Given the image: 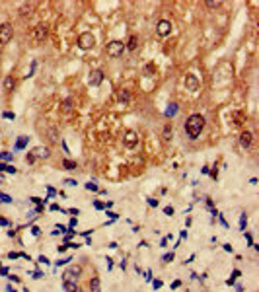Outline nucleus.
I'll list each match as a JSON object with an SVG mask.
<instances>
[{
    "mask_svg": "<svg viewBox=\"0 0 259 292\" xmlns=\"http://www.w3.org/2000/svg\"><path fill=\"white\" fill-rule=\"evenodd\" d=\"M137 135H135V133H132V130H129L127 135H125V146H127V148H132V146H135V144H137Z\"/></svg>",
    "mask_w": 259,
    "mask_h": 292,
    "instance_id": "f8f14e48",
    "label": "nucleus"
},
{
    "mask_svg": "<svg viewBox=\"0 0 259 292\" xmlns=\"http://www.w3.org/2000/svg\"><path fill=\"white\" fill-rule=\"evenodd\" d=\"M64 183H66V185H70V187H76V185H78V181H76V179H66Z\"/></svg>",
    "mask_w": 259,
    "mask_h": 292,
    "instance_id": "72a5a7b5",
    "label": "nucleus"
},
{
    "mask_svg": "<svg viewBox=\"0 0 259 292\" xmlns=\"http://www.w3.org/2000/svg\"><path fill=\"white\" fill-rule=\"evenodd\" d=\"M62 286H64V290H66V292H80L78 288H76V284H74V283H62Z\"/></svg>",
    "mask_w": 259,
    "mask_h": 292,
    "instance_id": "6ab92c4d",
    "label": "nucleus"
},
{
    "mask_svg": "<svg viewBox=\"0 0 259 292\" xmlns=\"http://www.w3.org/2000/svg\"><path fill=\"white\" fill-rule=\"evenodd\" d=\"M179 286H181V280H174V283H171V288H174V290L179 288Z\"/></svg>",
    "mask_w": 259,
    "mask_h": 292,
    "instance_id": "de8ad7c7",
    "label": "nucleus"
},
{
    "mask_svg": "<svg viewBox=\"0 0 259 292\" xmlns=\"http://www.w3.org/2000/svg\"><path fill=\"white\" fill-rule=\"evenodd\" d=\"M101 82H103V72H101V70L90 72V76H88V84L90 86H99Z\"/></svg>",
    "mask_w": 259,
    "mask_h": 292,
    "instance_id": "6e6552de",
    "label": "nucleus"
},
{
    "mask_svg": "<svg viewBox=\"0 0 259 292\" xmlns=\"http://www.w3.org/2000/svg\"><path fill=\"white\" fill-rule=\"evenodd\" d=\"M62 166H64V170H74L76 164L72 162V160H62Z\"/></svg>",
    "mask_w": 259,
    "mask_h": 292,
    "instance_id": "5701e85b",
    "label": "nucleus"
},
{
    "mask_svg": "<svg viewBox=\"0 0 259 292\" xmlns=\"http://www.w3.org/2000/svg\"><path fill=\"white\" fill-rule=\"evenodd\" d=\"M240 275H242L240 271H238V269H234V271H232V277L226 280V284H228V286H234V284H236V278L240 277Z\"/></svg>",
    "mask_w": 259,
    "mask_h": 292,
    "instance_id": "dca6fc26",
    "label": "nucleus"
},
{
    "mask_svg": "<svg viewBox=\"0 0 259 292\" xmlns=\"http://www.w3.org/2000/svg\"><path fill=\"white\" fill-rule=\"evenodd\" d=\"M47 191H49V195H51V197H55V195H57V191L53 189V187H47Z\"/></svg>",
    "mask_w": 259,
    "mask_h": 292,
    "instance_id": "8fccbe9b",
    "label": "nucleus"
},
{
    "mask_svg": "<svg viewBox=\"0 0 259 292\" xmlns=\"http://www.w3.org/2000/svg\"><path fill=\"white\" fill-rule=\"evenodd\" d=\"M0 158H2L4 162H12V158H14V156H12L10 152H2V154H0Z\"/></svg>",
    "mask_w": 259,
    "mask_h": 292,
    "instance_id": "bb28decb",
    "label": "nucleus"
},
{
    "mask_svg": "<svg viewBox=\"0 0 259 292\" xmlns=\"http://www.w3.org/2000/svg\"><path fill=\"white\" fill-rule=\"evenodd\" d=\"M0 172H8V173H16L18 170H16L14 166H6V164H0Z\"/></svg>",
    "mask_w": 259,
    "mask_h": 292,
    "instance_id": "aec40b11",
    "label": "nucleus"
},
{
    "mask_svg": "<svg viewBox=\"0 0 259 292\" xmlns=\"http://www.w3.org/2000/svg\"><path fill=\"white\" fill-rule=\"evenodd\" d=\"M105 214H107L109 218H111V220H117V216L119 214H115V212H111V210H105Z\"/></svg>",
    "mask_w": 259,
    "mask_h": 292,
    "instance_id": "f704fd0d",
    "label": "nucleus"
},
{
    "mask_svg": "<svg viewBox=\"0 0 259 292\" xmlns=\"http://www.w3.org/2000/svg\"><path fill=\"white\" fill-rule=\"evenodd\" d=\"M236 290H238V292H244V286H242V284H236Z\"/></svg>",
    "mask_w": 259,
    "mask_h": 292,
    "instance_id": "6e6d98bb",
    "label": "nucleus"
},
{
    "mask_svg": "<svg viewBox=\"0 0 259 292\" xmlns=\"http://www.w3.org/2000/svg\"><path fill=\"white\" fill-rule=\"evenodd\" d=\"M245 240L250 241V246H253V247H255V243H253V238H251V234H250V232H245Z\"/></svg>",
    "mask_w": 259,
    "mask_h": 292,
    "instance_id": "c9c22d12",
    "label": "nucleus"
},
{
    "mask_svg": "<svg viewBox=\"0 0 259 292\" xmlns=\"http://www.w3.org/2000/svg\"><path fill=\"white\" fill-rule=\"evenodd\" d=\"M164 214L171 216V214H174V207H166V209H164Z\"/></svg>",
    "mask_w": 259,
    "mask_h": 292,
    "instance_id": "e433bc0d",
    "label": "nucleus"
},
{
    "mask_svg": "<svg viewBox=\"0 0 259 292\" xmlns=\"http://www.w3.org/2000/svg\"><path fill=\"white\" fill-rule=\"evenodd\" d=\"M90 284H92V290H94V292H99V278H98V277L92 278V280H90Z\"/></svg>",
    "mask_w": 259,
    "mask_h": 292,
    "instance_id": "412c9836",
    "label": "nucleus"
},
{
    "mask_svg": "<svg viewBox=\"0 0 259 292\" xmlns=\"http://www.w3.org/2000/svg\"><path fill=\"white\" fill-rule=\"evenodd\" d=\"M156 31H158V35L160 37H168L171 31V23L168 22V20H160L158 22V25H156Z\"/></svg>",
    "mask_w": 259,
    "mask_h": 292,
    "instance_id": "0eeeda50",
    "label": "nucleus"
},
{
    "mask_svg": "<svg viewBox=\"0 0 259 292\" xmlns=\"http://www.w3.org/2000/svg\"><path fill=\"white\" fill-rule=\"evenodd\" d=\"M37 261H39V263H49V259L45 257V255H39V257H37Z\"/></svg>",
    "mask_w": 259,
    "mask_h": 292,
    "instance_id": "c03bdc74",
    "label": "nucleus"
},
{
    "mask_svg": "<svg viewBox=\"0 0 259 292\" xmlns=\"http://www.w3.org/2000/svg\"><path fill=\"white\" fill-rule=\"evenodd\" d=\"M47 33H49L47 23H37V25L33 28V31H31V41L33 43H43V39L47 37Z\"/></svg>",
    "mask_w": 259,
    "mask_h": 292,
    "instance_id": "f03ea898",
    "label": "nucleus"
},
{
    "mask_svg": "<svg viewBox=\"0 0 259 292\" xmlns=\"http://www.w3.org/2000/svg\"><path fill=\"white\" fill-rule=\"evenodd\" d=\"M138 47V37L137 35H131L129 37V41H127V45H125V49H129V51H135Z\"/></svg>",
    "mask_w": 259,
    "mask_h": 292,
    "instance_id": "ddd939ff",
    "label": "nucleus"
},
{
    "mask_svg": "<svg viewBox=\"0 0 259 292\" xmlns=\"http://www.w3.org/2000/svg\"><path fill=\"white\" fill-rule=\"evenodd\" d=\"M8 273H10V271L6 269V267H0V275H2V277H6V275H8Z\"/></svg>",
    "mask_w": 259,
    "mask_h": 292,
    "instance_id": "09e8293b",
    "label": "nucleus"
},
{
    "mask_svg": "<svg viewBox=\"0 0 259 292\" xmlns=\"http://www.w3.org/2000/svg\"><path fill=\"white\" fill-rule=\"evenodd\" d=\"M117 97H119V101H129V99H131V93L127 92V90H119V93H117Z\"/></svg>",
    "mask_w": 259,
    "mask_h": 292,
    "instance_id": "f3484780",
    "label": "nucleus"
},
{
    "mask_svg": "<svg viewBox=\"0 0 259 292\" xmlns=\"http://www.w3.org/2000/svg\"><path fill=\"white\" fill-rule=\"evenodd\" d=\"M203 127H205V119H203L199 113H195V115H191L187 119V123H185V133L189 135V138H197V136L201 135Z\"/></svg>",
    "mask_w": 259,
    "mask_h": 292,
    "instance_id": "f257e3e1",
    "label": "nucleus"
},
{
    "mask_svg": "<svg viewBox=\"0 0 259 292\" xmlns=\"http://www.w3.org/2000/svg\"><path fill=\"white\" fill-rule=\"evenodd\" d=\"M74 236H76L74 230H66V232H64V243H68V241H70Z\"/></svg>",
    "mask_w": 259,
    "mask_h": 292,
    "instance_id": "4be33fe9",
    "label": "nucleus"
},
{
    "mask_svg": "<svg viewBox=\"0 0 259 292\" xmlns=\"http://www.w3.org/2000/svg\"><path fill=\"white\" fill-rule=\"evenodd\" d=\"M174 257H175L174 251H170V253H166L164 257H162V261H164V263H170V261H174Z\"/></svg>",
    "mask_w": 259,
    "mask_h": 292,
    "instance_id": "a878e982",
    "label": "nucleus"
},
{
    "mask_svg": "<svg viewBox=\"0 0 259 292\" xmlns=\"http://www.w3.org/2000/svg\"><path fill=\"white\" fill-rule=\"evenodd\" d=\"M2 117H4V119H12V121L16 119V115L12 111H4V113H2Z\"/></svg>",
    "mask_w": 259,
    "mask_h": 292,
    "instance_id": "c756f323",
    "label": "nucleus"
},
{
    "mask_svg": "<svg viewBox=\"0 0 259 292\" xmlns=\"http://www.w3.org/2000/svg\"><path fill=\"white\" fill-rule=\"evenodd\" d=\"M10 39H12V25L10 23H2L0 25V43L6 45V43H10Z\"/></svg>",
    "mask_w": 259,
    "mask_h": 292,
    "instance_id": "423d86ee",
    "label": "nucleus"
},
{
    "mask_svg": "<svg viewBox=\"0 0 259 292\" xmlns=\"http://www.w3.org/2000/svg\"><path fill=\"white\" fill-rule=\"evenodd\" d=\"M185 238H187V232H185V230H181V234H179V240H185Z\"/></svg>",
    "mask_w": 259,
    "mask_h": 292,
    "instance_id": "864d4df0",
    "label": "nucleus"
},
{
    "mask_svg": "<svg viewBox=\"0 0 259 292\" xmlns=\"http://www.w3.org/2000/svg\"><path fill=\"white\" fill-rule=\"evenodd\" d=\"M152 288H154V290L162 288V280H154V283H152Z\"/></svg>",
    "mask_w": 259,
    "mask_h": 292,
    "instance_id": "4c0bfd02",
    "label": "nucleus"
},
{
    "mask_svg": "<svg viewBox=\"0 0 259 292\" xmlns=\"http://www.w3.org/2000/svg\"><path fill=\"white\" fill-rule=\"evenodd\" d=\"M14 86H16L14 78H12V76H6V78H4V90H6V92H12Z\"/></svg>",
    "mask_w": 259,
    "mask_h": 292,
    "instance_id": "4468645a",
    "label": "nucleus"
},
{
    "mask_svg": "<svg viewBox=\"0 0 259 292\" xmlns=\"http://www.w3.org/2000/svg\"><path fill=\"white\" fill-rule=\"evenodd\" d=\"M66 249H68V243H64V246H59V247H57L59 253H62V251H66Z\"/></svg>",
    "mask_w": 259,
    "mask_h": 292,
    "instance_id": "37998d69",
    "label": "nucleus"
},
{
    "mask_svg": "<svg viewBox=\"0 0 259 292\" xmlns=\"http://www.w3.org/2000/svg\"><path fill=\"white\" fill-rule=\"evenodd\" d=\"M0 267H2V265H0Z\"/></svg>",
    "mask_w": 259,
    "mask_h": 292,
    "instance_id": "4d7b16f0",
    "label": "nucleus"
},
{
    "mask_svg": "<svg viewBox=\"0 0 259 292\" xmlns=\"http://www.w3.org/2000/svg\"><path fill=\"white\" fill-rule=\"evenodd\" d=\"M175 113H177V103H170V107L166 109V115H168V117H174Z\"/></svg>",
    "mask_w": 259,
    "mask_h": 292,
    "instance_id": "a211bd4d",
    "label": "nucleus"
},
{
    "mask_svg": "<svg viewBox=\"0 0 259 292\" xmlns=\"http://www.w3.org/2000/svg\"><path fill=\"white\" fill-rule=\"evenodd\" d=\"M185 86H187L189 92H197V90H199L197 76H195V74H187V76H185Z\"/></svg>",
    "mask_w": 259,
    "mask_h": 292,
    "instance_id": "1a4fd4ad",
    "label": "nucleus"
},
{
    "mask_svg": "<svg viewBox=\"0 0 259 292\" xmlns=\"http://www.w3.org/2000/svg\"><path fill=\"white\" fill-rule=\"evenodd\" d=\"M68 261H72V257H64V259H59V261H55V267H62V265H66Z\"/></svg>",
    "mask_w": 259,
    "mask_h": 292,
    "instance_id": "b1692460",
    "label": "nucleus"
},
{
    "mask_svg": "<svg viewBox=\"0 0 259 292\" xmlns=\"http://www.w3.org/2000/svg\"><path fill=\"white\" fill-rule=\"evenodd\" d=\"M94 207H95L98 210H103V209H105V207H103V203H99V201H95V203H94Z\"/></svg>",
    "mask_w": 259,
    "mask_h": 292,
    "instance_id": "ea45409f",
    "label": "nucleus"
},
{
    "mask_svg": "<svg viewBox=\"0 0 259 292\" xmlns=\"http://www.w3.org/2000/svg\"><path fill=\"white\" fill-rule=\"evenodd\" d=\"M45 277V275L41 273V271H35V273H33V278H43Z\"/></svg>",
    "mask_w": 259,
    "mask_h": 292,
    "instance_id": "49530a36",
    "label": "nucleus"
},
{
    "mask_svg": "<svg viewBox=\"0 0 259 292\" xmlns=\"http://www.w3.org/2000/svg\"><path fill=\"white\" fill-rule=\"evenodd\" d=\"M78 47H80V49H84V51L92 49V47H94V35H92L90 31L80 33V37H78Z\"/></svg>",
    "mask_w": 259,
    "mask_h": 292,
    "instance_id": "39448f33",
    "label": "nucleus"
},
{
    "mask_svg": "<svg viewBox=\"0 0 259 292\" xmlns=\"http://www.w3.org/2000/svg\"><path fill=\"white\" fill-rule=\"evenodd\" d=\"M0 201H2V203H12V197L6 195V193H0Z\"/></svg>",
    "mask_w": 259,
    "mask_h": 292,
    "instance_id": "cd10ccee",
    "label": "nucleus"
},
{
    "mask_svg": "<svg viewBox=\"0 0 259 292\" xmlns=\"http://www.w3.org/2000/svg\"><path fill=\"white\" fill-rule=\"evenodd\" d=\"M80 275H82V267H80V265L68 267V269H66V273L62 275V283H72V280H76Z\"/></svg>",
    "mask_w": 259,
    "mask_h": 292,
    "instance_id": "20e7f679",
    "label": "nucleus"
},
{
    "mask_svg": "<svg viewBox=\"0 0 259 292\" xmlns=\"http://www.w3.org/2000/svg\"><path fill=\"white\" fill-rule=\"evenodd\" d=\"M35 154H37L39 158H49V156H51L49 148H45V146H39V148H35Z\"/></svg>",
    "mask_w": 259,
    "mask_h": 292,
    "instance_id": "2eb2a0df",
    "label": "nucleus"
},
{
    "mask_svg": "<svg viewBox=\"0 0 259 292\" xmlns=\"http://www.w3.org/2000/svg\"><path fill=\"white\" fill-rule=\"evenodd\" d=\"M62 109H64V111H70V109H72V103H70V99H66V101L62 103Z\"/></svg>",
    "mask_w": 259,
    "mask_h": 292,
    "instance_id": "2f4dec72",
    "label": "nucleus"
},
{
    "mask_svg": "<svg viewBox=\"0 0 259 292\" xmlns=\"http://www.w3.org/2000/svg\"><path fill=\"white\" fill-rule=\"evenodd\" d=\"M6 292H18V290H16L12 284H8V286H6Z\"/></svg>",
    "mask_w": 259,
    "mask_h": 292,
    "instance_id": "3c124183",
    "label": "nucleus"
},
{
    "mask_svg": "<svg viewBox=\"0 0 259 292\" xmlns=\"http://www.w3.org/2000/svg\"><path fill=\"white\" fill-rule=\"evenodd\" d=\"M86 189L88 191H99V187L95 185V183H86Z\"/></svg>",
    "mask_w": 259,
    "mask_h": 292,
    "instance_id": "7c9ffc66",
    "label": "nucleus"
},
{
    "mask_svg": "<svg viewBox=\"0 0 259 292\" xmlns=\"http://www.w3.org/2000/svg\"><path fill=\"white\" fill-rule=\"evenodd\" d=\"M224 251H230V253H232V246H230V243H224Z\"/></svg>",
    "mask_w": 259,
    "mask_h": 292,
    "instance_id": "5fc2aeb1",
    "label": "nucleus"
},
{
    "mask_svg": "<svg viewBox=\"0 0 259 292\" xmlns=\"http://www.w3.org/2000/svg\"><path fill=\"white\" fill-rule=\"evenodd\" d=\"M144 280H148V283H152V271H144Z\"/></svg>",
    "mask_w": 259,
    "mask_h": 292,
    "instance_id": "473e14b6",
    "label": "nucleus"
},
{
    "mask_svg": "<svg viewBox=\"0 0 259 292\" xmlns=\"http://www.w3.org/2000/svg\"><path fill=\"white\" fill-rule=\"evenodd\" d=\"M123 51H125V43L123 41H111V43H107V47H105V53H107L109 57H121Z\"/></svg>",
    "mask_w": 259,
    "mask_h": 292,
    "instance_id": "7ed1b4c3",
    "label": "nucleus"
},
{
    "mask_svg": "<svg viewBox=\"0 0 259 292\" xmlns=\"http://www.w3.org/2000/svg\"><path fill=\"white\" fill-rule=\"evenodd\" d=\"M49 209H51L53 212H57V210H59V212H62V209H61V207H59V204H51Z\"/></svg>",
    "mask_w": 259,
    "mask_h": 292,
    "instance_id": "58836bf2",
    "label": "nucleus"
},
{
    "mask_svg": "<svg viewBox=\"0 0 259 292\" xmlns=\"http://www.w3.org/2000/svg\"><path fill=\"white\" fill-rule=\"evenodd\" d=\"M27 142H29V136H18V140H16V144H14V152L24 150L25 146H27Z\"/></svg>",
    "mask_w": 259,
    "mask_h": 292,
    "instance_id": "9b49d317",
    "label": "nucleus"
},
{
    "mask_svg": "<svg viewBox=\"0 0 259 292\" xmlns=\"http://www.w3.org/2000/svg\"><path fill=\"white\" fill-rule=\"evenodd\" d=\"M148 204H150L152 209H154V207H158V199H148Z\"/></svg>",
    "mask_w": 259,
    "mask_h": 292,
    "instance_id": "a19ab883",
    "label": "nucleus"
},
{
    "mask_svg": "<svg viewBox=\"0 0 259 292\" xmlns=\"http://www.w3.org/2000/svg\"><path fill=\"white\" fill-rule=\"evenodd\" d=\"M31 234H33V236H39V234H41V230H39L37 226H33V228H31Z\"/></svg>",
    "mask_w": 259,
    "mask_h": 292,
    "instance_id": "a18cd8bd",
    "label": "nucleus"
},
{
    "mask_svg": "<svg viewBox=\"0 0 259 292\" xmlns=\"http://www.w3.org/2000/svg\"><path fill=\"white\" fill-rule=\"evenodd\" d=\"M245 224H247V216L242 214L240 216V230H244V232H245Z\"/></svg>",
    "mask_w": 259,
    "mask_h": 292,
    "instance_id": "393cba45",
    "label": "nucleus"
},
{
    "mask_svg": "<svg viewBox=\"0 0 259 292\" xmlns=\"http://www.w3.org/2000/svg\"><path fill=\"white\" fill-rule=\"evenodd\" d=\"M251 142H253V135L251 133H242V136H240V144L244 146V148H247V146H251Z\"/></svg>",
    "mask_w": 259,
    "mask_h": 292,
    "instance_id": "9d476101",
    "label": "nucleus"
},
{
    "mask_svg": "<svg viewBox=\"0 0 259 292\" xmlns=\"http://www.w3.org/2000/svg\"><path fill=\"white\" fill-rule=\"evenodd\" d=\"M144 72H146V74H148V72H154V66H152V64H148V66H146V70H144Z\"/></svg>",
    "mask_w": 259,
    "mask_h": 292,
    "instance_id": "603ef678",
    "label": "nucleus"
},
{
    "mask_svg": "<svg viewBox=\"0 0 259 292\" xmlns=\"http://www.w3.org/2000/svg\"><path fill=\"white\" fill-rule=\"evenodd\" d=\"M220 4H222V2H218V0H214V2H212V0H208V2H207L208 8H218Z\"/></svg>",
    "mask_w": 259,
    "mask_h": 292,
    "instance_id": "c85d7f7f",
    "label": "nucleus"
},
{
    "mask_svg": "<svg viewBox=\"0 0 259 292\" xmlns=\"http://www.w3.org/2000/svg\"><path fill=\"white\" fill-rule=\"evenodd\" d=\"M68 214H72V218H76V214H80V210H78V209H70V210H68Z\"/></svg>",
    "mask_w": 259,
    "mask_h": 292,
    "instance_id": "79ce46f5",
    "label": "nucleus"
}]
</instances>
